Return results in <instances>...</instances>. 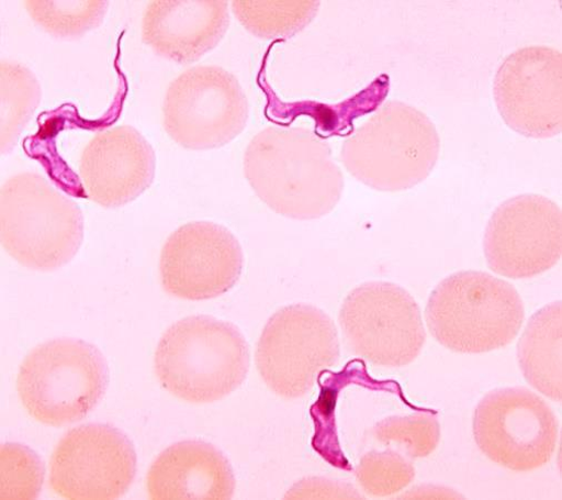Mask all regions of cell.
Returning <instances> with one entry per match:
<instances>
[{
	"label": "cell",
	"mask_w": 562,
	"mask_h": 500,
	"mask_svg": "<svg viewBox=\"0 0 562 500\" xmlns=\"http://www.w3.org/2000/svg\"><path fill=\"white\" fill-rule=\"evenodd\" d=\"M244 169L270 210L300 221L329 214L345 186L327 142L306 129L260 132L246 149Z\"/></svg>",
	"instance_id": "obj_1"
},
{
	"label": "cell",
	"mask_w": 562,
	"mask_h": 500,
	"mask_svg": "<svg viewBox=\"0 0 562 500\" xmlns=\"http://www.w3.org/2000/svg\"><path fill=\"white\" fill-rule=\"evenodd\" d=\"M249 347L239 330L210 316L183 319L162 335L155 354L161 386L184 402L206 404L246 379Z\"/></svg>",
	"instance_id": "obj_2"
},
{
	"label": "cell",
	"mask_w": 562,
	"mask_h": 500,
	"mask_svg": "<svg viewBox=\"0 0 562 500\" xmlns=\"http://www.w3.org/2000/svg\"><path fill=\"white\" fill-rule=\"evenodd\" d=\"M524 320L518 291L503 279L474 270L443 279L426 308L427 326L435 340L461 354H483L508 346Z\"/></svg>",
	"instance_id": "obj_3"
},
{
	"label": "cell",
	"mask_w": 562,
	"mask_h": 500,
	"mask_svg": "<svg viewBox=\"0 0 562 500\" xmlns=\"http://www.w3.org/2000/svg\"><path fill=\"white\" fill-rule=\"evenodd\" d=\"M440 140L432 122L402 102H389L341 147L350 175L370 188L401 191L424 181L435 168Z\"/></svg>",
	"instance_id": "obj_4"
},
{
	"label": "cell",
	"mask_w": 562,
	"mask_h": 500,
	"mask_svg": "<svg viewBox=\"0 0 562 500\" xmlns=\"http://www.w3.org/2000/svg\"><path fill=\"white\" fill-rule=\"evenodd\" d=\"M0 238L23 266L54 270L77 254L83 240L82 214L44 177L21 173L0 189Z\"/></svg>",
	"instance_id": "obj_5"
},
{
	"label": "cell",
	"mask_w": 562,
	"mask_h": 500,
	"mask_svg": "<svg viewBox=\"0 0 562 500\" xmlns=\"http://www.w3.org/2000/svg\"><path fill=\"white\" fill-rule=\"evenodd\" d=\"M109 380L108 363L95 346L60 338L27 355L19 371L18 391L32 418L45 425L64 426L97 408Z\"/></svg>",
	"instance_id": "obj_6"
},
{
	"label": "cell",
	"mask_w": 562,
	"mask_h": 500,
	"mask_svg": "<svg viewBox=\"0 0 562 500\" xmlns=\"http://www.w3.org/2000/svg\"><path fill=\"white\" fill-rule=\"evenodd\" d=\"M339 356L334 322L317 308L299 304L270 318L257 345L256 364L272 391L293 399L306 395Z\"/></svg>",
	"instance_id": "obj_7"
},
{
	"label": "cell",
	"mask_w": 562,
	"mask_h": 500,
	"mask_svg": "<svg viewBox=\"0 0 562 500\" xmlns=\"http://www.w3.org/2000/svg\"><path fill=\"white\" fill-rule=\"evenodd\" d=\"M339 324L350 352L376 366L409 365L426 343L416 300L392 282L371 281L355 288L341 307Z\"/></svg>",
	"instance_id": "obj_8"
},
{
	"label": "cell",
	"mask_w": 562,
	"mask_h": 500,
	"mask_svg": "<svg viewBox=\"0 0 562 500\" xmlns=\"http://www.w3.org/2000/svg\"><path fill=\"white\" fill-rule=\"evenodd\" d=\"M247 97L237 78L218 66L186 70L169 86L162 120L167 134L189 149L227 145L245 130Z\"/></svg>",
	"instance_id": "obj_9"
},
{
	"label": "cell",
	"mask_w": 562,
	"mask_h": 500,
	"mask_svg": "<svg viewBox=\"0 0 562 500\" xmlns=\"http://www.w3.org/2000/svg\"><path fill=\"white\" fill-rule=\"evenodd\" d=\"M474 437L494 463L519 473L548 464L558 442V422L544 400L524 387L487 393L474 415Z\"/></svg>",
	"instance_id": "obj_10"
},
{
	"label": "cell",
	"mask_w": 562,
	"mask_h": 500,
	"mask_svg": "<svg viewBox=\"0 0 562 500\" xmlns=\"http://www.w3.org/2000/svg\"><path fill=\"white\" fill-rule=\"evenodd\" d=\"M137 458L119 430L101 424L74 429L50 458L49 485L67 499H117L131 487Z\"/></svg>",
	"instance_id": "obj_11"
},
{
	"label": "cell",
	"mask_w": 562,
	"mask_h": 500,
	"mask_svg": "<svg viewBox=\"0 0 562 500\" xmlns=\"http://www.w3.org/2000/svg\"><path fill=\"white\" fill-rule=\"evenodd\" d=\"M485 256L493 271L526 279L551 269L562 255V213L552 200L521 195L494 213L486 230Z\"/></svg>",
	"instance_id": "obj_12"
},
{
	"label": "cell",
	"mask_w": 562,
	"mask_h": 500,
	"mask_svg": "<svg viewBox=\"0 0 562 500\" xmlns=\"http://www.w3.org/2000/svg\"><path fill=\"white\" fill-rule=\"evenodd\" d=\"M244 255L237 238L210 222L186 224L165 243L159 262L162 288L187 300L216 298L238 281Z\"/></svg>",
	"instance_id": "obj_13"
},
{
	"label": "cell",
	"mask_w": 562,
	"mask_h": 500,
	"mask_svg": "<svg viewBox=\"0 0 562 500\" xmlns=\"http://www.w3.org/2000/svg\"><path fill=\"white\" fill-rule=\"evenodd\" d=\"M498 111L515 132L550 138L562 130V55L531 46L509 55L494 84Z\"/></svg>",
	"instance_id": "obj_14"
},
{
	"label": "cell",
	"mask_w": 562,
	"mask_h": 500,
	"mask_svg": "<svg viewBox=\"0 0 562 500\" xmlns=\"http://www.w3.org/2000/svg\"><path fill=\"white\" fill-rule=\"evenodd\" d=\"M155 170L154 149L131 126L116 127L93 137L83 149L79 164L88 198L106 209L133 202L150 187Z\"/></svg>",
	"instance_id": "obj_15"
},
{
	"label": "cell",
	"mask_w": 562,
	"mask_h": 500,
	"mask_svg": "<svg viewBox=\"0 0 562 500\" xmlns=\"http://www.w3.org/2000/svg\"><path fill=\"white\" fill-rule=\"evenodd\" d=\"M229 22L226 2H151L144 13L142 36L161 57L191 64L221 43Z\"/></svg>",
	"instance_id": "obj_16"
},
{
	"label": "cell",
	"mask_w": 562,
	"mask_h": 500,
	"mask_svg": "<svg viewBox=\"0 0 562 500\" xmlns=\"http://www.w3.org/2000/svg\"><path fill=\"white\" fill-rule=\"evenodd\" d=\"M235 488L228 459L213 445L199 441L170 446L147 475L151 499H231Z\"/></svg>",
	"instance_id": "obj_17"
},
{
	"label": "cell",
	"mask_w": 562,
	"mask_h": 500,
	"mask_svg": "<svg viewBox=\"0 0 562 500\" xmlns=\"http://www.w3.org/2000/svg\"><path fill=\"white\" fill-rule=\"evenodd\" d=\"M561 343L562 305L554 302L530 319L517 349L526 380L558 403L562 397Z\"/></svg>",
	"instance_id": "obj_18"
},
{
	"label": "cell",
	"mask_w": 562,
	"mask_h": 500,
	"mask_svg": "<svg viewBox=\"0 0 562 500\" xmlns=\"http://www.w3.org/2000/svg\"><path fill=\"white\" fill-rule=\"evenodd\" d=\"M322 393L312 410L316 425L313 441L314 448L335 467L351 470L342 453L335 424V409L339 392L347 386L361 385L372 390L402 392L396 381H379L372 379L362 362L352 360L339 373L324 371L318 378Z\"/></svg>",
	"instance_id": "obj_19"
},
{
	"label": "cell",
	"mask_w": 562,
	"mask_h": 500,
	"mask_svg": "<svg viewBox=\"0 0 562 500\" xmlns=\"http://www.w3.org/2000/svg\"><path fill=\"white\" fill-rule=\"evenodd\" d=\"M390 91V78L379 77L358 95L338 105H324L305 102L292 105L294 109H273L271 116L278 121H294L299 115H307L316 123L317 135L322 138L345 136L353 125V121L378 110Z\"/></svg>",
	"instance_id": "obj_20"
},
{
	"label": "cell",
	"mask_w": 562,
	"mask_h": 500,
	"mask_svg": "<svg viewBox=\"0 0 562 500\" xmlns=\"http://www.w3.org/2000/svg\"><path fill=\"white\" fill-rule=\"evenodd\" d=\"M41 99V85L30 69L8 60L0 64V146L3 155L15 147Z\"/></svg>",
	"instance_id": "obj_21"
},
{
	"label": "cell",
	"mask_w": 562,
	"mask_h": 500,
	"mask_svg": "<svg viewBox=\"0 0 562 500\" xmlns=\"http://www.w3.org/2000/svg\"><path fill=\"white\" fill-rule=\"evenodd\" d=\"M244 27L265 40H290L306 29L318 13V2H233Z\"/></svg>",
	"instance_id": "obj_22"
},
{
	"label": "cell",
	"mask_w": 562,
	"mask_h": 500,
	"mask_svg": "<svg viewBox=\"0 0 562 500\" xmlns=\"http://www.w3.org/2000/svg\"><path fill=\"white\" fill-rule=\"evenodd\" d=\"M109 2H29L24 8L33 21L57 38H78L102 25Z\"/></svg>",
	"instance_id": "obj_23"
},
{
	"label": "cell",
	"mask_w": 562,
	"mask_h": 500,
	"mask_svg": "<svg viewBox=\"0 0 562 500\" xmlns=\"http://www.w3.org/2000/svg\"><path fill=\"white\" fill-rule=\"evenodd\" d=\"M374 438L395 444L408 458L431 455L440 442V424L431 412L390 418L372 430Z\"/></svg>",
	"instance_id": "obj_24"
},
{
	"label": "cell",
	"mask_w": 562,
	"mask_h": 500,
	"mask_svg": "<svg viewBox=\"0 0 562 500\" xmlns=\"http://www.w3.org/2000/svg\"><path fill=\"white\" fill-rule=\"evenodd\" d=\"M415 475L409 458L392 449L366 454L356 468L359 485L373 497L400 492L414 480Z\"/></svg>",
	"instance_id": "obj_25"
},
{
	"label": "cell",
	"mask_w": 562,
	"mask_h": 500,
	"mask_svg": "<svg viewBox=\"0 0 562 500\" xmlns=\"http://www.w3.org/2000/svg\"><path fill=\"white\" fill-rule=\"evenodd\" d=\"M2 458V499H36L43 487L45 469L36 453L20 444H5Z\"/></svg>",
	"instance_id": "obj_26"
},
{
	"label": "cell",
	"mask_w": 562,
	"mask_h": 500,
	"mask_svg": "<svg viewBox=\"0 0 562 500\" xmlns=\"http://www.w3.org/2000/svg\"><path fill=\"white\" fill-rule=\"evenodd\" d=\"M286 498L360 499L362 496L348 484L325 478H308L295 485Z\"/></svg>",
	"instance_id": "obj_27"
},
{
	"label": "cell",
	"mask_w": 562,
	"mask_h": 500,
	"mask_svg": "<svg viewBox=\"0 0 562 500\" xmlns=\"http://www.w3.org/2000/svg\"><path fill=\"white\" fill-rule=\"evenodd\" d=\"M401 498H418V499H423V498H427V499H439V498H442V499H457V498H462V496H460L459 493H457L456 491L453 490H449V489H445V488H440V487H435V486H430V487H423V488H416V489H412L411 492L408 493H405L404 496H402Z\"/></svg>",
	"instance_id": "obj_28"
}]
</instances>
